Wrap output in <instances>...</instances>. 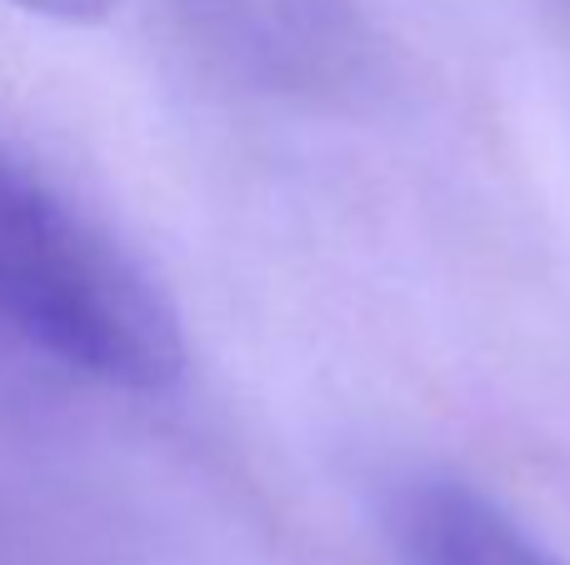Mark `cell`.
I'll return each instance as SVG.
<instances>
[{"label":"cell","instance_id":"1","mask_svg":"<svg viewBox=\"0 0 570 565\" xmlns=\"http://www.w3.org/2000/svg\"><path fill=\"white\" fill-rule=\"evenodd\" d=\"M0 326L66 370L120 390H166L186 370L160 286L36 170L0 146Z\"/></svg>","mask_w":570,"mask_h":565},{"label":"cell","instance_id":"2","mask_svg":"<svg viewBox=\"0 0 570 565\" xmlns=\"http://www.w3.org/2000/svg\"><path fill=\"white\" fill-rule=\"evenodd\" d=\"M385 531L401 565H561L491 496L451 476H415L391 496Z\"/></svg>","mask_w":570,"mask_h":565},{"label":"cell","instance_id":"3","mask_svg":"<svg viewBox=\"0 0 570 565\" xmlns=\"http://www.w3.org/2000/svg\"><path fill=\"white\" fill-rule=\"evenodd\" d=\"M10 6L30 10V16H46V20H60V26H90L110 10V0H10Z\"/></svg>","mask_w":570,"mask_h":565}]
</instances>
